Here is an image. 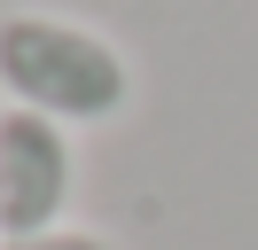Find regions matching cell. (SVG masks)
Segmentation results:
<instances>
[{"label":"cell","instance_id":"2","mask_svg":"<svg viewBox=\"0 0 258 250\" xmlns=\"http://www.w3.org/2000/svg\"><path fill=\"white\" fill-rule=\"evenodd\" d=\"M71 125L0 102V242L55 234L71 203Z\"/></svg>","mask_w":258,"mask_h":250},{"label":"cell","instance_id":"1","mask_svg":"<svg viewBox=\"0 0 258 250\" xmlns=\"http://www.w3.org/2000/svg\"><path fill=\"white\" fill-rule=\"evenodd\" d=\"M0 94L55 125H110L133 102V62L110 31L55 8H0Z\"/></svg>","mask_w":258,"mask_h":250},{"label":"cell","instance_id":"3","mask_svg":"<svg viewBox=\"0 0 258 250\" xmlns=\"http://www.w3.org/2000/svg\"><path fill=\"white\" fill-rule=\"evenodd\" d=\"M0 250H117V242L86 234V227H55V234H24V242H0Z\"/></svg>","mask_w":258,"mask_h":250}]
</instances>
